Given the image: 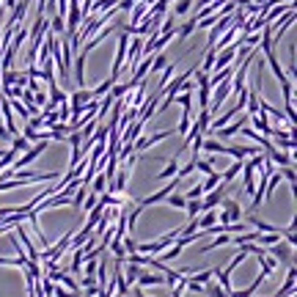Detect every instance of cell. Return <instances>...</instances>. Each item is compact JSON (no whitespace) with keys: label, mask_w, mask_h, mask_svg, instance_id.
<instances>
[{"label":"cell","mask_w":297,"mask_h":297,"mask_svg":"<svg viewBox=\"0 0 297 297\" xmlns=\"http://www.w3.org/2000/svg\"><path fill=\"white\" fill-rule=\"evenodd\" d=\"M195 220H198V229H209V226L218 223V209H204Z\"/></svg>","instance_id":"obj_11"},{"label":"cell","mask_w":297,"mask_h":297,"mask_svg":"<svg viewBox=\"0 0 297 297\" xmlns=\"http://www.w3.org/2000/svg\"><path fill=\"white\" fill-rule=\"evenodd\" d=\"M127 44H130V33L121 28L119 31V47H116V61H113V72H110V77L119 80L121 72H124V61H127Z\"/></svg>","instance_id":"obj_3"},{"label":"cell","mask_w":297,"mask_h":297,"mask_svg":"<svg viewBox=\"0 0 297 297\" xmlns=\"http://www.w3.org/2000/svg\"><path fill=\"white\" fill-rule=\"evenodd\" d=\"M168 204H171L173 209H184V204H187V198H184V193H176V190H173V193H168V198H165Z\"/></svg>","instance_id":"obj_22"},{"label":"cell","mask_w":297,"mask_h":297,"mask_svg":"<svg viewBox=\"0 0 297 297\" xmlns=\"http://www.w3.org/2000/svg\"><path fill=\"white\" fill-rule=\"evenodd\" d=\"M242 124H248V113L245 116H237V124H226V127H220V130H215V132H218V138H231V135L240 132Z\"/></svg>","instance_id":"obj_8"},{"label":"cell","mask_w":297,"mask_h":297,"mask_svg":"<svg viewBox=\"0 0 297 297\" xmlns=\"http://www.w3.org/2000/svg\"><path fill=\"white\" fill-rule=\"evenodd\" d=\"M105 184H108L105 173H102V171H96V173H94V179H91V184H88V190H91V193H105Z\"/></svg>","instance_id":"obj_18"},{"label":"cell","mask_w":297,"mask_h":297,"mask_svg":"<svg viewBox=\"0 0 297 297\" xmlns=\"http://www.w3.org/2000/svg\"><path fill=\"white\" fill-rule=\"evenodd\" d=\"M229 96H231V77H226L223 83H218V85L212 88V94H209V108H207V110L215 116L220 108H223V102H226Z\"/></svg>","instance_id":"obj_1"},{"label":"cell","mask_w":297,"mask_h":297,"mask_svg":"<svg viewBox=\"0 0 297 297\" xmlns=\"http://www.w3.org/2000/svg\"><path fill=\"white\" fill-rule=\"evenodd\" d=\"M204 195V190H201V184H195L193 190H187V193H184V198H187V201H193V198H201Z\"/></svg>","instance_id":"obj_31"},{"label":"cell","mask_w":297,"mask_h":297,"mask_svg":"<svg viewBox=\"0 0 297 297\" xmlns=\"http://www.w3.org/2000/svg\"><path fill=\"white\" fill-rule=\"evenodd\" d=\"M179 182H182L179 176H171V182H168V184H162V187H160V190H154L151 195L141 198V201H138V207H141V209H146V207H154V204H162V201L168 198V193H173V190L179 187Z\"/></svg>","instance_id":"obj_2"},{"label":"cell","mask_w":297,"mask_h":297,"mask_svg":"<svg viewBox=\"0 0 297 297\" xmlns=\"http://www.w3.org/2000/svg\"><path fill=\"white\" fill-rule=\"evenodd\" d=\"M176 171H179V154H176V157H171V162H168V168H162V171L157 173V179H160V182H165V179L176 176Z\"/></svg>","instance_id":"obj_13"},{"label":"cell","mask_w":297,"mask_h":297,"mask_svg":"<svg viewBox=\"0 0 297 297\" xmlns=\"http://www.w3.org/2000/svg\"><path fill=\"white\" fill-rule=\"evenodd\" d=\"M173 72H176V63H173V61H168V63H165V69L160 72V80H157V91H162V85H165L168 80L173 77Z\"/></svg>","instance_id":"obj_17"},{"label":"cell","mask_w":297,"mask_h":297,"mask_svg":"<svg viewBox=\"0 0 297 297\" xmlns=\"http://www.w3.org/2000/svg\"><path fill=\"white\" fill-rule=\"evenodd\" d=\"M195 22H198V20H195V17H190V20H187V22H184V25H182V28H176V36H179V39H182V42H184V39H187V36H190V33H193V31H195Z\"/></svg>","instance_id":"obj_20"},{"label":"cell","mask_w":297,"mask_h":297,"mask_svg":"<svg viewBox=\"0 0 297 297\" xmlns=\"http://www.w3.org/2000/svg\"><path fill=\"white\" fill-rule=\"evenodd\" d=\"M94 99V94H91L88 88H77L69 94V113H72V119H77L80 113H83V108Z\"/></svg>","instance_id":"obj_5"},{"label":"cell","mask_w":297,"mask_h":297,"mask_svg":"<svg viewBox=\"0 0 297 297\" xmlns=\"http://www.w3.org/2000/svg\"><path fill=\"white\" fill-rule=\"evenodd\" d=\"M261 281H267V278H264V275H259V278H256V281L250 283V286H245V289H231V292H229V297H253Z\"/></svg>","instance_id":"obj_12"},{"label":"cell","mask_w":297,"mask_h":297,"mask_svg":"<svg viewBox=\"0 0 297 297\" xmlns=\"http://www.w3.org/2000/svg\"><path fill=\"white\" fill-rule=\"evenodd\" d=\"M220 184V173L218 171H212V173H207V179L201 182V190L207 193V190H212V187H218Z\"/></svg>","instance_id":"obj_23"},{"label":"cell","mask_w":297,"mask_h":297,"mask_svg":"<svg viewBox=\"0 0 297 297\" xmlns=\"http://www.w3.org/2000/svg\"><path fill=\"white\" fill-rule=\"evenodd\" d=\"M52 297H80V292H72V289H61V283H55V292Z\"/></svg>","instance_id":"obj_30"},{"label":"cell","mask_w":297,"mask_h":297,"mask_svg":"<svg viewBox=\"0 0 297 297\" xmlns=\"http://www.w3.org/2000/svg\"><path fill=\"white\" fill-rule=\"evenodd\" d=\"M28 146H31V141H28V138H22L20 132H17V135L11 138V149H17V151H20V154H22V151H25Z\"/></svg>","instance_id":"obj_27"},{"label":"cell","mask_w":297,"mask_h":297,"mask_svg":"<svg viewBox=\"0 0 297 297\" xmlns=\"http://www.w3.org/2000/svg\"><path fill=\"white\" fill-rule=\"evenodd\" d=\"M110 297H127V294H119V292H113V294H110Z\"/></svg>","instance_id":"obj_33"},{"label":"cell","mask_w":297,"mask_h":297,"mask_svg":"<svg viewBox=\"0 0 297 297\" xmlns=\"http://www.w3.org/2000/svg\"><path fill=\"white\" fill-rule=\"evenodd\" d=\"M132 294H135V297H149V294H146V289L138 286V283H135V289H132Z\"/></svg>","instance_id":"obj_32"},{"label":"cell","mask_w":297,"mask_h":297,"mask_svg":"<svg viewBox=\"0 0 297 297\" xmlns=\"http://www.w3.org/2000/svg\"><path fill=\"white\" fill-rule=\"evenodd\" d=\"M165 138H171V130H162V132H157V135H146V138L138 135L135 141H132V149H135V151H146L149 146H154V143L165 141Z\"/></svg>","instance_id":"obj_7"},{"label":"cell","mask_w":297,"mask_h":297,"mask_svg":"<svg viewBox=\"0 0 297 297\" xmlns=\"http://www.w3.org/2000/svg\"><path fill=\"white\" fill-rule=\"evenodd\" d=\"M135 283H138V286H143V289H146V286H165V275H162V272H157V270L149 272V267H146V270L141 267Z\"/></svg>","instance_id":"obj_6"},{"label":"cell","mask_w":297,"mask_h":297,"mask_svg":"<svg viewBox=\"0 0 297 297\" xmlns=\"http://www.w3.org/2000/svg\"><path fill=\"white\" fill-rule=\"evenodd\" d=\"M20 135H22V138H28L31 143H36V141H39V130H33L31 124H25V130H22Z\"/></svg>","instance_id":"obj_29"},{"label":"cell","mask_w":297,"mask_h":297,"mask_svg":"<svg viewBox=\"0 0 297 297\" xmlns=\"http://www.w3.org/2000/svg\"><path fill=\"white\" fill-rule=\"evenodd\" d=\"M209 94H212V85H209V80L207 83H198V108H209Z\"/></svg>","instance_id":"obj_15"},{"label":"cell","mask_w":297,"mask_h":297,"mask_svg":"<svg viewBox=\"0 0 297 297\" xmlns=\"http://www.w3.org/2000/svg\"><path fill=\"white\" fill-rule=\"evenodd\" d=\"M157 31H160V33H173V36H176V20H173V14L165 17V20H162V25L157 28Z\"/></svg>","instance_id":"obj_26"},{"label":"cell","mask_w":297,"mask_h":297,"mask_svg":"<svg viewBox=\"0 0 297 297\" xmlns=\"http://www.w3.org/2000/svg\"><path fill=\"white\" fill-rule=\"evenodd\" d=\"M289 294H294V264L289 267V275L283 281V286H278L275 294H270V297H289Z\"/></svg>","instance_id":"obj_9"},{"label":"cell","mask_w":297,"mask_h":297,"mask_svg":"<svg viewBox=\"0 0 297 297\" xmlns=\"http://www.w3.org/2000/svg\"><path fill=\"white\" fill-rule=\"evenodd\" d=\"M204 294H207V297H229V292H226V289L220 286V283H215L212 278H209V281L204 283Z\"/></svg>","instance_id":"obj_14"},{"label":"cell","mask_w":297,"mask_h":297,"mask_svg":"<svg viewBox=\"0 0 297 297\" xmlns=\"http://www.w3.org/2000/svg\"><path fill=\"white\" fill-rule=\"evenodd\" d=\"M190 116H193V110H190V108H182V121H179V127H176L179 135H187V130H190Z\"/></svg>","instance_id":"obj_19"},{"label":"cell","mask_w":297,"mask_h":297,"mask_svg":"<svg viewBox=\"0 0 297 297\" xmlns=\"http://www.w3.org/2000/svg\"><path fill=\"white\" fill-rule=\"evenodd\" d=\"M240 171H242V160H234L223 173H220V182H223V184H231V182L237 179V173H240Z\"/></svg>","instance_id":"obj_10"},{"label":"cell","mask_w":297,"mask_h":297,"mask_svg":"<svg viewBox=\"0 0 297 297\" xmlns=\"http://www.w3.org/2000/svg\"><path fill=\"white\" fill-rule=\"evenodd\" d=\"M223 245H231V234H220V237H215L212 242H207V245L201 248V253H209V250H215V248H223Z\"/></svg>","instance_id":"obj_16"},{"label":"cell","mask_w":297,"mask_h":297,"mask_svg":"<svg viewBox=\"0 0 297 297\" xmlns=\"http://www.w3.org/2000/svg\"><path fill=\"white\" fill-rule=\"evenodd\" d=\"M267 253H270L272 259L278 261V264H286V267L294 264V245H289L286 240H278L275 245H270V250H267Z\"/></svg>","instance_id":"obj_4"},{"label":"cell","mask_w":297,"mask_h":297,"mask_svg":"<svg viewBox=\"0 0 297 297\" xmlns=\"http://www.w3.org/2000/svg\"><path fill=\"white\" fill-rule=\"evenodd\" d=\"M184 212H187V218H198V215L204 212L201 198H193V201H187V204H184Z\"/></svg>","instance_id":"obj_21"},{"label":"cell","mask_w":297,"mask_h":297,"mask_svg":"<svg viewBox=\"0 0 297 297\" xmlns=\"http://www.w3.org/2000/svg\"><path fill=\"white\" fill-rule=\"evenodd\" d=\"M96 201H99V193H91V190H88V195L83 198V204H80V209H83V212H91V209L96 207Z\"/></svg>","instance_id":"obj_25"},{"label":"cell","mask_w":297,"mask_h":297,"mask_svg":"<svg viewBox=\"0 0 297 297\" xmlns=\"http://www.w3.org/2000/svg\"><path fill=\"white\" fill-rule=\"evenodd\" d=\"M173 17H184L190 9H193V0H173Z\"/></svg>","instance_id":"obj_24"},{"label":"cell","mask_w":297,"mask_h":297,"mask_svg":"<svg viewBox=\"0 0 297 297\" xmlns=\"http://www.w3.org/2000/svg\"><path fill=\"white\" fill-rule=\"evenodd\" d=\"M212 275H215V267H209V270H201V272H195V275L190 278V281H195V283H207Z\"/></svg>","instance_id":"obj_28"}]
</instances>
